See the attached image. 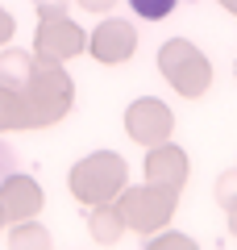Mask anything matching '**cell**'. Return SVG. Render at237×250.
<instances>
[{"mask_svg": "<svg viewBox=\"0 0 237 250\" xmlns=\"http://www.w3.org/2000/svg\"><path fill=\"white\" fill-rule=\"evenodd\" d=\"M133 13H141L146 21H162L171 9H175V0H129Z\"/></svg>", "mask_w": 237, "mask_h": 250, "instance_id": "1", "label": "cell"}]
</instances>
